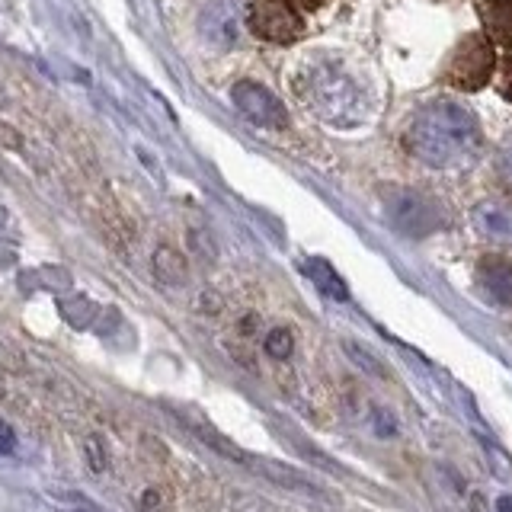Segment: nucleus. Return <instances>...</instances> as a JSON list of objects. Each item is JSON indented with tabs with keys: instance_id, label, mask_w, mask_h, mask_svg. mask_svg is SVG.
<instances>
[{
	"instance_id": "ddd939ff",
	"label": "nucleus",
	"mask_w": 512,
	"mask_h": 512,
	"mask_svg": "<svg viewBox=\"0 0 512 512\" xmlns=\"http://www.w3.org/2000/svg\"><path fill=\"white\" fill-rule=\"evenodd\" d=\"M266 352L276 362H285V359H292V352H295V333L288 330V327H276V330H269L266 333Z\"/></svg>"
},
{
	"instance_id": "39448f33",
	"label": "nucleus",
	"mask_w": 512,
	"mask_h": 512,
	"mask_svg": "<svg viewBox=\"0 0 512 512\" xmlns=\"http://www.w3.org/2000/svg\"><path fill=\"white\" fill-rule=\"evenodd\" d=\"M231 100L253 125H260V128H285L288 125V112L279 103V96L269 93L263 84L240 80V84H234V90H231Z\"/></svg>"
},
{
	"instance_id": "9b49d317",
	"label": "nucleus",
	"mask_w": 512,
	"mask_h": 512,
	"mask_svg": "<svg viewBox=\"0 0 512 512\" xmlns=\"http://www.w3.org/2000/svg\"><path fill=\"white\" fill-rule=\"evenodd\" d=\"M304 272H308V279L324 292L327 298H336V301H346L349 292H346V282L336 276L333 266L327 260H308L304 263Z\"/></svg>"
},
{
	"instance_id": "20e7f679",
	"label": "nucleus",
	"mask_w": 512,
	"mask_h": 512,
	"mask_svg": "<svg viewBox=\"0 0 512 512\" xmlns=\"http://www.w3.org/2000/svg\"><path fill=\"white\" fill-rule=\"evenodd\" d=\"M247 26L256 39L288 45L304 32V20L292 0H250Z\"/></svg>"
},
{
	"instance_id": "f257e3e1",
	"label": "nucleus",
	"mask_w": 512,
	"mask_h": 512,
	"mask_svg": "<svg viewBox=\"0 0 512 512\" xmlns=\"http://www.w3.org/2000/svg\"><path fill=\"white\" fill-rule=\"evenodd\" d=\"M404 144L429 170H468L484 154V132L464 103L429 100L413 112Z\"/></svg>"
},
{
	"instance_id": "dca6fc26",
	"label": "nucleus",
	"mask_w": 512,
	"mask_h": 512,
	"mask_svg": "<svg viewBox=\"0 0 512 512\" xmlns=\"http://www.w3.org/2000/svg\"><path fill=\"white\" fill-rule=\"evenodd\" d=\"M500 90H503V96L512 103V52H509V58H506V68H503V84H500Z\"/></svg>"
},
{
	"instance_id": "6e6552de",
	"label": "nucleus",
	"mask_w": 512,
	"mask_h": 512,
	"mask_svg": "<svg viewBox=\"0 0 512 512\" xmlns=\"http://www.w3.org/2000/svg\"><path fill=\"white\" fill-rule=\"evenodd\" d=\"M484 36L512 52V0H477Z\"/></svg>"
},
{
	"instance_id": "7ed1b4c3",
	"label": "nucleus",
	"mask_w": 512,
	"mask_h": 512,
	"mask_svg": "<svg viewBox=\"0 0 512 512\" xmlns=\"http://www.w3.org/2000/svg\"><path fill=\"white\" fill-rule=\"evenodd\" d=\"M496 71V45L484 36V32H468L455 52L445 61V84L455 87L461 93L484 90L490 84V77Z\"/></svg>"
},
{
	"instance_id": "0eeeda50",
	"label": "nucleus",
	"mask_w": 512,
	"mask_h": 512,
	"mask_svg": "<svg viewBox=\"0 0 512 512\" xmlns=\"http://www.w3.org/2000/svg\"><path fill=\"white\" fill-rule=\"evenodd\" d=\"M474 231L487 240H500V244H512V205L503 202H480L474 212Z\"/></svg>"
},
{
	"instance_id": "2eb2a0df",
	"label": "nucleus",
	"mask_w": 512,
	"mask_h": 512,
	"mask_svg": "<svg viewBox=\"0 0 512 512\" xmlns=\"http://www.w3.org/2000/svg\"><path fill=\"white\" fill-rule=\"evenodd\" d=\"M164 506H167L164 490H148L141 496V512H164Z\"/></svg>"
},
{
	"instance_id": "6ab92c4d",
	"label": "nucleus",
	"mask_w": 512,
	"mask_h": 512,
	"mask_svg": "<svg viewBox=\"0 0 512 512\" xmlns=\"http://www.w3.org/2000/svg\"><path fill=\"white\" fill-rule=\"evenodd\" d=\"M298 4H301V7H308V10H317V7H324L327 0H298Z\"/></svg>"
},
{
	"instance_id": "f8f14e48",
	"label": "nucleus",
	"mask_w": 512,
	"mask_h": 512,
	"mask_svg": "<svg viewBox=\"0 0 512 512\" xmlns=\"http://www.w3.org/2000/svg\"><path fill=\"white\" fill-rule=\"evenodd\" d=\"M186 260L180 250L173 247H160L154 253V276L164 282V285H183L186 282Z\"/></svg>"
},
{
	"instance_id": "a211bd4d",
	"label": "nucleus",
	"mask_w": 512,
	"mask_h": 512,
	"mask_svg": "<svg viewBox=\"0 0 512 512\" xmlns=\"http://www.w3.org/2000/svg\"><path fill=\"white\" fill-rule=\"evenodd\" d=\"M496 512H512V496H500L496 500Z\"/></svg>"
},
{
	"instance_id": "f3484780",
	"label": "nucleus",
	"mask_w": 512,
	"mask_h": 512,
	"mask_svg": "<svg viewBox=\"0 0 512 512\" xmlns=\"http://www.w3.org/2000/svg\"><path fill=\"white\" fill-rule=\"evenodd\" d=\"M13 429L4 423V420H0V455H4V452H10V448H13Z\"/></svg>"
},
{
	"instance_id": "f03ea898",
	"label": "nucleus",
	"mask_w": 512,
	"mask_h": 512,
	"mask_svg": "<svg viewBox=\"0 0 512 512\" xmlns=\"http://www.w3.org/2000/svg\"><path fill=\"white\" fill-rule=\"evenodd\" d=\"M295 93L304 100L317 119L336 128H352L368 116L372 96L362 77L343 58L317 55L295 74Z\"/></svg>"
},
{
	"instance_id": "423d86ee",
	"label": "nucleus",
	"mask_w": 512,
	"mask_h": 512,
	"mask_svg": "<svg viewBox=\"0 0 512 512\" xmlns=\"http://www.w3.org/2000/svg\"><path fill=\"white\" fill-rule=\"evenodd\" d=\"M202 32H205V39H212L221 48L234 45L237 32H240V4L237 0H212L202 13Z\"/></svg>"
},
{
	"instance_id": "9d476101",
	"label": "nucleus",
	"mask_w": 512,
	"mask_h": 512,
	"mask_svg": "<svg viewBox=\"0 0 512 512\" xmlns=\"http://www.w3.org/2000/svg\"><path fill=\"white\" fill-rule=\"evenodd\" d=\"M247 464H250L253 471H260L263 477H269L272 484L285 487V490H301V493H311V496L320 493L308 477L298 474L295 468H285V464H279V461H269V458H256V455H250Z\"/></svg>"
},
{
	"instance_id": "4468645a",
	"label": "nucleus",
	"mask_w": 512,
	"mask_h": 512,
	"mask_svg": "<svg viewBox=\"0 0 512 512\" xmlns=\"http://www.w3.org/2000/svg\"><path fill=\"white\" fill-rule=\"evenodd\" d=\"M493 170H496V180H500V186L512 196V132L500 141V148H496Z\"/></svg>"
},
{
	"instance_id": "1a4fd4ad",
	"label": "nucleus",
	"mask_w": 512,
	"mask_h": 512,
	"mask_svg": "<svg viewBox=\"0 0 512 512\" xmlns=\"http://www.w3.org/2000/svg\"><path fill=\"white\" fill-rule=\"evenodd\" d=\"M477 282L496 304L512 308V263L500 260V256H487L477 266Z\"/></svg>"
}]
</instances>
